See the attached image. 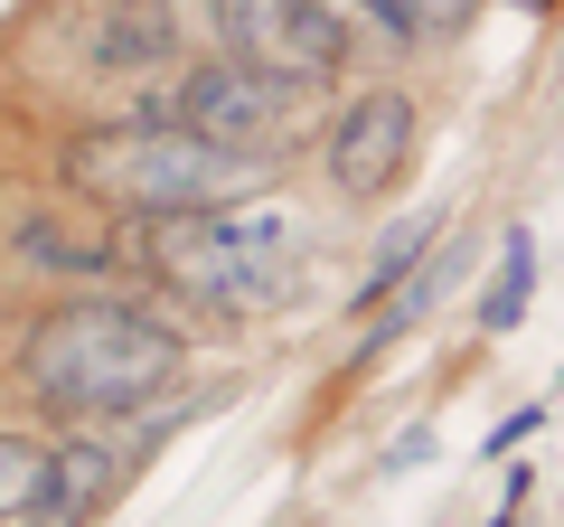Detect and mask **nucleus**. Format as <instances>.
Segmentation results:
<instances>
[{
	"instance_id": "11",
	"label": "nucleus",
	"mask_w": 564,
	"mask_h": 527,
	"mask_svg": "<svg viewBox=\"0 0 564 527\" xmlns=\"http://www.w3.org/2000/svg\"><path fill=\"white\" fill-rule=\"evenodd\" d=\"M423 255H433V217H404V226H395V236H386V255H377V264H367V283H358V302H367V311H377V302H386V292H395V283H404V273H414V264H423Z\"/></svg>"
},
{
	"instance_id": "13",
	"label": "nucleus",
	"mask_w": 564,
	"mask_h": 527,
	"mask_svg": "<svg viewBox=\"0 0 564 527\" xmlns=\"http://www.w3.org/2000/svg\"><path fill=\"white\" fill-rule=\"evenodd\" d=\"M527 433H545V406H527V415H508V424H499V433H489V452H518V443H527Z\"/></svg>"
},
{
	"instance_id": "14",
	"label": "nucleus",
	"mask_w": 564,
	"mask_h": 527,
	"mask_svg": "<svg viewBox=\"0 0 564 527\" xmlns=\"http://www.w3.org/2000/svg\"><path fill=\"white\" fill-rule=\"evenodd\" d=\"M518 10H545V0H518Z\"/></svg>"
},
{
	"instance_id": "8",
	"label": "nucleus",
	"mask_w": 564,
	"mask_h": 527,
	"mask_svg": "<svg viewBox=\"0 0 564 527\" xmlns=\"http://www.w3.org/2000/svg\"><path fill=\"white\" fill-rule=\"evenodd\" d=\"M20 255L29 264H57V273H113L122 264V236H104V226H66V217H20Z\"/></svg>"
},
{
	"instance_id": "1",
	"label": "nucleus",
	"mask_w": 564,
	"mask_h": 527,
	"mask_svg": "<svg viewBox=\"0 0 564 527\" xmlns=\"http://www.w3.org/2000/svg\"><path fill=\"white\" fill-rule=\"evenodd\" d=\"M188 367V340L141 302H113V292H66L29 321L20 340V377L47 415L66 424H122V415L161 406Z\"/></svg>"
},
{
	"instance_id": "6",
	"label": "nucleus",
	"mask_w": 564,
	"mask_h": 527,
	"mask_svg": "<svg viewBox=\"0 0 564 527\" xmlns=\"http://www.w3.org/2000/svg\"><path fill=\"white\" fill-rule=\"evenodd\" d=\"M226 39H236L245 66L292 76V85H329L358 47L329 0H226Z\"/></svg>"
},
{
	"instance_id": "3",
	"label": "nucleus",
	"mask_w": 564,
	"mask_h": 527,
	"mask_svg": "<svg viewBox=\"0 0 564 527\" xmlns=\"http://www.w3.org/2000/svg\"><path fill=\"white\" fill-rule=\"evenodd\" d=\"M302 226L282 207H188V217H151L141 236V273L170 283L180 302H207V311H282L292 283H302Z\"/></svg>"
},
{
	"instance_id": "10",
	"label": "nucleus",
	"mask_w": 564,
	"mask_h": 527,
	"mask_svg": "<svg viewBox=\"0 0 564 527\" xmlns=\"http://www.w3.org/2000/svg\"><path fill=\"white\" fill-rule=\"evenodd\" d=\"M39 471H47V443H39V433H10V424H0V527L29 518V499H39Z\"/></svg>"
},
{
	"instance_id": "7",
	"label": "nucleus",
	"mask_w": 564,
	"mask_h": 527,
	"mask_svg": "<svg viewBox=\"0 0 564 527\" xmlns=\"http://www.w3.org/2000/svg\"><path fill=\"white\" fill-rule=\"evenodd\" d=\"M321 170H329V189L358 198V207L386 198V189L414 170V104H404V95H358L321 132Z\"/></svg>"
},
{
	"instance_id": "2",
	"label": "nucleus",
	"mask_w": 564,
	"mask_h": 527,
	"mask_svg": "<svg viewBox=\"0 0 564 527\" xmlns=\"http://www.w3.org/2000/svg\"><path fill=\"white\" fill-rule=\"evenodd\" d=\"M66 189H85L95 207H122V217H188V207H236L254 189H273V161L226 151L170 114H141L66 142Z\"/></svg>"
},
{
	"instance_id": "9",
	"label": "nucleus",
	"mask_w": 564,
	"mask_h": 527,
	"mask_svg": "<svg viewBox=\"0 0 564 527\" xmlns=\"http://www.w3.org/2000/svg\"><path fill=\"white\" fill-rule=\"evenodd\" d=\"M527 292H536V245H527V226H508L499 236V273H489V292H480V330H518Z\"/></svg>"
},
{
	"instance_id": "4",
	"label": "nucleus",
	"mask_w": 564,
	"mask_h": 527,
	"mask_svg": "<svg viewBox=\"0 0 564 527\" xmlns=\"http://www.w3.org/2000/svg\"><path fill=\"white\" fill-rule=\"evenodd\" d=\"M141 462H151V433H141L132 415H122V424H76L66 443H47L29 527H95L104 508L141 481Z\"/></svg>"
},
{
	"instance_id": "12",
	"label": "nucleus",
	"mask_w": 564,
	"mask_h": 527,
	"mask_svg": "<svg viewBox=\"0 0 564 527\" xmlns=\"http://www.w3.org/2000/svg\"><path fill=\"white\" fill-rule=\"evenodd\" d=\"M480 0H377V20L395 29V39H423V29H462Z\"/></svg>"
},
{
	"instance_id": "5",
	"label": "nucleus",
	"mask_w": 564,
	"mask_h": 527,
	"mask_svg": "<svg viewBox=\"0 0 564 527\" xmlns=\"http://www.w3.org/2000/svg\"><path fill=\"white\" fill-rule=\"evenodd\" d=\"M302 95L311 85L263 76V66H245V57H217V66H188L180 76L170 122H188V132H207V142H226V151H263L282 122L302 114Z\"/></svg>"
}]
</instances>
